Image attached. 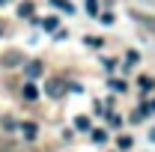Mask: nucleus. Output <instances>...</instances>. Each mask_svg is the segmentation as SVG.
<instances>
[{"label":"nucleus","mask_w":155,"mask_h":152,"mask_svg":"<svg viewBox=\"0 0 155 152\" xmlns=\"http://www.w3.org/2000/svg\"><path fill=\"white\" fill-rule=\"evenodd\" d=\"M45 93L51 95V98H60V95L66 93V84H63V81H60V78H51V81H48V84H45Z\"/></svg>","instance_id":"nucleus-1"},{"label":"nucleus","mask_w":155,"mask_h":152,"mask_svg":"<svg viewBox=\"0 0 155 152\" xmlns=\"http://www.w3.org/2000/svg\"><path fill=\"white\" fill-rule=\"evenodd\" d=\"M134 15V21H140V24H146V27H152L155 30V18H149V15H140V12H131Z\"/></svg>","instance_id":"nucleus-2"},{"label":"nucleus","mask_w":155,"mask_h":152,"mask_svg":"<svg viewBox=\"0 0 155 152\" xmlns=\"http://www.w3.org/2000/svg\"><path fill=\"white\" fill-rule=\"evenodd\" d=\"M39 134V128H36V122H24V137H30V140H33V137H36Z\"/></svg>","instance_id":"nucleus-3"},{"label":"nucleus","mask_w":155,"mask_h":152,"mask_svg":"<svg viewBox=\"0 0 155 152\" xmlns=\"http://www.w3.org/2000/svg\"><path fill=\"white\" fill-rule=\"evenodd\" d=\"M42 75V63H30L27 66V78H39Z\"/></svg>","instance_id":"nucleus-4"},{"label":"nucleus","mask_w":155,"mask_h":152,"mask_svg":"<svg viewBox=\"0 0 155 152\" xmlns=\"http://www.w3.org/2000/svg\"><path fill=\"white\" fill-rule=\"evenodd\" d=\"M24 98H30V101H33V98H39V90L33 87V84H27V87H24Z\"/></svg>","instance_id":"nucleus-5"},{"label":"nucleus","mask_w":155,"mask_h":152,"mask_svg":"<svg viewBox=\"0 0 155 152\" xmlns=\"http://www.w3.org/2000/svg\"><path fill=\"white\" fill-rule=\"evenodd\" d=\"M51 6H57V9H66V12H72V9H75L69 0H51Z\"/></svg>","instance_id":"nucleus-6"},{"label":"nucleus","mask_w":155,"mask_h":152,"mask_svg":"<svg viewBox=\"0 0 155 152\" xmlns=\"http://www.w3.org/2000/svg\"><path fill=\"white\" fill-rule=\"evenodd\" d=\"M3 63H6V66H15V63H21V57L15 54V51H9V54L3 57Z\"/></svg>","instance_id":"nucleus-7"},{"label":"nucleus","mask_w":155,"mask_h":152,"mask_svg":"<svg viewBox=\"0 0 155 152\" xmlns=\"http://www.w3.org/2000/svg\"><path fill=\"white\" fill-rule=\"evenodd\" d=\"M21 15H24V18H30V15H33V3H21V9H18Z\"/></svg>","instance_id":"nucleus-8"},{"label":"nucleus","mask_w":155,"mask_h":152,"mask_svg":"<svg viewBox=\"0 0 155 152\" xmlns=\"http://www.w3.org/2000/svg\"><path fill=\"white\" fill-rule=\"evenodd\" d=\"M87 12L96 15V12H98V0H87Z\"/></svg>","instance_id":"nucleus-9"},{"label":"nucleus","mask_w":155,"mask_h":152,"mask_svg":"<svg viewBox=\"0 0 155 152\" xmlns=\"http://www.w3.org/2000/svg\"><path fill=\"white\" fill-rule=\"evenodd\" d=\"M75 122H78V128H84V131H87V128H90V119H87V116H78Z\"/></svg>","instance_id":"nucleus-10"},{"label":"nucleus","mask_w":155,"mask_h":152,"mask_svg":"<svg viewBox=\"0 0 155 152\" xmlns=\"http://www.w3.org/2000/svg\"><path fill=\"white\" fill-rule=\"evenodd\" d=\"M42 27H45V30H54V27H57V18H45V21H42Z\"/></svg>","instance_id":"nucleus-11"},{"label":"nucleus","mask_w":155,"mask_h":152,"mask_svg":"<svg viewBox=\"0 0 155 152\" xmlns=\"http://www.w3.org/2000/svg\"><path fill=\"white\" fill-rule=\"evenodd\" d=\"M140 87H143V90H152L155 81H152V78H143V81H140Z\"/></svg>","instance_id":"nucleus-12"},{"label":"nucleus","mask_w":155,"mask_h":152,"mask_svg":"<svg viewBox=\"0 0 155 152\" xmlns=\"http://www.w3.org/2000/svg\"><path fill=\"white\" fill-rule=\"evenodd\" d=\"M140 111H143V116H146V114H152V111H155V101H146V104H143Z\"/></svg>","instance_id":"nucleus-13"},{"label":"nucleus","mask_w":155,"mask_h":152,"mask_svg":"<svg viewBox=\"0 0 155 152\" xmlns=\"http://www.w3.org/2000/svg\"><path fill=\"white\" fill-rule=\"evenodd\" d=\"M0 33H3V21H0Z\"/></svg>","instance_id":"nucleus-14"},{"label":"nucleus","mask_w":155,"mask_h":152,"mask_svg":"<svg viewBox=\"0 0 155 152\" xmlns=\"http://www.w3.org/2000/svg\"><path fill=\"white\" fill-rule=\"evenodd\" d=\"M0 3H9V0H0Z\"/></svg>","instance_id":"nucleus-15"}]
</instances>
